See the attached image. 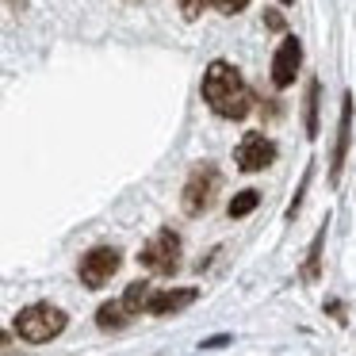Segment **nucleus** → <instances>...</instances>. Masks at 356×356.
Instances as JSON below:
<instances>
[{
    "label": "nucleus",
    "instance_id": "1",
    "mask_svg": "<svg viewBox=\"0 0 356 356\" xmlns=\"http://www.w3.org/2000/svg\"><path fill=\"white\" fill-rule=\"evenodd\" d=\"M200 92H203V104H207L218 119H230V123H241V119L253 111V92H249L241 70L234 62H222V58H215V62L203 70Z\"/></svg>",
    "mask_w": 356,
    "mask_h": 356
},
{
    "label": "nucleus",
    "instance_id": "2",
    "mask_svg": "<svg viewBox=\"0 0 356 356\" xmlns=\"http://www.w3.org/2000/svg\"><path fill=\"white\" fill-rule=\"evenodd\" d=\"M70 325V314H65L58 302H27L16 318H12V333L27 345H50L58 341Z\"/></svg>",
    "mask_w": 356,
    "mask_h": 356
},
{
    "label": "nucleus",
    "instance_id": "3",
    "mask_svg": "<svg viewBox=\"0 0 356 356\" xmlns=\"http://www.w3.org/2000/svg\"><path fill=\"white\" fill-rule=\"evenodd\" d=\"M218 192H222V169L215 161H200V165H192L184 188H180V207H184L188 218H200L215 207Z\"/></svg>",
    "mask_w": 356,
    "mask_h": 356
},
{
    "label": "nucleus",
    "instance_id": "4",
    "mask_svg": "<svg viewBox=\"0 0 356 356\" xmlns=\"http://www.w3.org/2000/svg\"><path fill=\"white\" fill-rule=\"evenodd\" d=\"M180 257H184V241L172 226H161L157 234H149V241L138 249V264L154 276H172L180 268Z\"/></svg>",
    "mask_w": 356,
    "mask_h": 356
},
{
    "label": "nucleus",
    "instance_id": "5",
    "mask_svg": "<svg viewBox=\"0 0 356 356\" xmlns=\"http://www.w3.org/2000/svg\"><path fill=\"white\" fill-rule=\"evenodd\" d=\"M123 268V249L119 245H92L85 257L77 261V280L88 287V291H100Z\"/></svg>",
    "mask_w": 356,
    "mask_h": 356
},
{
    "label": "nucleus",
    "instance_id": "6",
    "mask_svg": "<svg viewBox=\"0 0 356 356\" xmlns=\"http://www.w3.org/2000/svg\"><path fill=\"white\" fill-rule=\"evenodd\" d=\"M276 157H280V149L264 131H249L245 138L234 146V165H238L241 172H249V177H253V172H264L268 165H276Z\"/></svg>",
    "mask_w": 356,
    "mask_h": 356
},
{
    "label": "nucleus",
    "instance_id": "7",
    "mask_svg": "<svg viewBox=\"0 0 356 356\" xmlns=\"http://www.w3.org/2000/svg\"><path fill=\"white\" fill-rule=\"evenodd\" d=\"M353 115H356V100L353 92H345L341 96V115H337V138H333V149H330V184H337L341 172H345L348 149H353Z\"/></svg>",
    "mask_w": 356,
    "mask_h": 356
},
{
    "label": "nucleus",
    "instance_id": "8",
    "mask_svg": "<svg viewBox=\"0 0 356 356\" xmlns=\"http://www.w3.org/2000/svg\"><path fill=\"white\" fill-rule=\"evenodd\" d=\"M299 70H302V42L295 39V35H284L276 54H272V85L291 88L295 77H299Z\"/></svg>",
    "mask_w": 356,
    "mask_h": 356
},
{
    "label": "nucleus",
    "instance_id": "9",
    "mask_svg": "<svg viewBox=\"0 0 356 356\" xmlns=\"http://www.w3.org/2000/svg\"><path fill=\"white\" fill-rule=\"evenodd\" d=\"M195 299H200V287H165V291H149L142 314H149V318H169V314L188 310Z\"/></svg>",
    "mask_w": 356,
    "mask_h": 356
},
{
    "label": "nucleus",
    "instance_id": "10",
    "mask_svg": "<svg viewBox=\"0 0 356 356\" xmlns=\"http://www.w3.org/2000/svg\"><path fill=\"white\" fill-rule=\"evenodd\" d=\"M325 234H330V215L322 218V226L314 230V238H310L307 245V257H302V268H299V280L302 284H318V276H322V253H325Z\"/></svg>",
    "mask_w": 356,
    "mask_h": 356
},
{
    "label": "nucleus",
    "instance_id": "11",
    "mask_svg": "<svg viewBox=\"0 0 356 356\" xmlns=\"http://www.w3.org/2000/svg\"><path fill=\"white\" fill-rule=\"evenodd\" d=\"M302 127H307V138L314 142L322 131V81L310 77L307 81V100H302Z\"/></svg>",
    "mask_w": 356,
    "mask_h": 356
},
{
    "label": "nucleus",
    "instance_id": "12",
    "mask_svg": "<svg viewBox=\"0 0 356 356\" xmlns=\"http://www.w3.org/2000/svg\"><path fill=\"white\" fill-rule=\"evenodd\" d=\"M131 322H134V314L119 299H108V302L96 307V325H100V330H127Z\"/></svg>",
    "mask_w": 356,
    "mask_h": 356
},
{
    "label": "nucleus",
    "instance_id": "13",
    "mask_svg": "<svg viewBox=\"0 0 356 356\" xmlns=\"http://www.w3.org/2000/svg\"><path fill=\"white\" fill-rule=\"evenodd\" d=\"M257 207H261V192H257V188H245V192H238L230 203H226V215L230 218H249Z\"/></svg>",
    "mask_w": 356,
    "mask_h": 356
},
{
    "label": "nucleus",
    "instance_id": "14",
    "mask_svg": "<svg viewBox=\"0 0 356 356\" xmlns=\"http://www.w3.org/2000/svg\"><path fill=\"white\" fill-rule=\"evenodd\" d=\"M146 299H149V280H134V284L127 287L123 295H119V302H123V307L131 310L134 318L142 314V307H146Z\"/></svg>",
    "mask_w": 356,
    "mask_h": 356
},
{
    "label": "nucleus",
    "instance_id": "15",
    "mask_svg": "<svg viewBox=\"0 0 356 356\" xmlns=\"http://www.w3.org/2000/svg\"><path fill=\"white\" fill-rule=\"evenodd\" d=\"M310 180H314V161H307V169H302V180H299V188H295V195H291V207L284 211V218H287V222H291V218L302 211V200H307V188H310Z\"/></svg>",
    "mask_w": 356,
    "mask_h": 356
},
{
    "label": "nucleus",
    "instance_id": "16",
    "mask_svg": "<svg viewBox=\"0 0 356 356\" xmlns=\"http://www.w3.org/2000/svg\"><path fill=\"white\" fill-rule=\"evenodd\" d=\"M177 4H180V16H184V19H200L211 0H177Z\"/></svg>",
    "mask_w": 356,
    "mask_h": 356
},
{
    "label": "nucleus",
    "instance_id": "17",
    "mask_svg": "<svg viewBox=\"0 0 356 356\" xmlns=\"http://www.w3.org/2000/svg\"><path fill=\"white\" fill-rule=\"evenodd\" d=\"M211 4H215V8L222 12V16H238V12H245L249 4H253V0H211Z\"/></svg>",
    "mask_w": 356,
    "mask_h": 356
},
{
    "label": "nucleus",
    "instance_id": "18",
    "mask_svg": "<svg viewBox=\"0 0 356 356\" xmlns=\"http://www.w3.org/2000/svg\"><path fill=\"white\" fill-rule=\"evenodd\" d=\"M264 27H268V31H284V16H280L276 8H268L264 12Z\"/></svg>",
    "mask_w": 356,
    "mask_h": 356
},
{
    "label": "nucleus",
    "instance_id": "19",
    "mask_svg": "<svg viewBox=\"0 0 356 356\" xmlns=\"http://www.w3.org/2000/svg\"><path fill=\"white\" fill-rule=\"evenodd\" d=\"M322 310H325V314H333V318H337V322H341V325H345V307H341V302H333V299H325V302H322Z\"/></svg>",
    "mask_w": 356,
    "mask_h": 356
},
{
    "label": "nucleus",
    "instance_id": "20",
    "mask_svg": "<svg viewBox=\"0 0 356 356\" xmlns=\"http://www.w3.org/2000/svg\"><path fill=\"white\" fill-rule=\"evenodd\" d=\"M226 345H230V333H218V337H207L200 348H226Z\"/></svg>",
    "mask_w": 356,
    "mask_h": 356
},
{
    "label": "nucleus",
    "instance_id": "21",
    "mask_svg": "<svg viewBox=\"0 0 356 356\" xmlns=\"http://www.w3.org/2000/svg\"><path fill=\"white\" fill-rule=\"evenodd\" d=\"M4 341H8V333H0V345H4Z\"/></svg>",
    "mask_w": 356,
    "mask_h": 356
},
{
    "label": "nucleus",
    "instance_id": "22",
    "mask_svg": "<svg viewBox=\"0 0 356 356\" xmlns=\"http://www.w3.org/2000/svg\"><path fill=\"white\" fill-rule=\"evenodd\" d=\"M280 4H295V0H280Z\"/></svg>",
    "mask_w": 356,
    "mask_h": 356
}]
</instances>
